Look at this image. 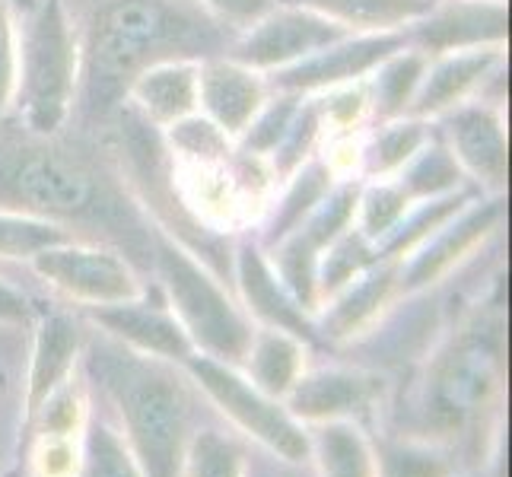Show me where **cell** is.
<instances>
[{
	"instance_id": "cell-1",
	"label": "cell",
	"mask_w": 512,
	"mask_h": 477,
	"mask_svg": "<svg viewBox=\"0 0 512 477\" xmlns=\"http://www.w3.org/2000/svg\"><path fill=\"white\" fill-rule=\"evenodd\" d=\"M0 210L64 226L77 239L109 242L140 274H150L153 223L102 134H35L7 115L0 121Z\"/></svg>"
},
{
	"instance_id": "cell-2",
	"label": "cell",
	"mask_w": 512,
	"mask_h": 477,
	"mask_svg": "<svg viewBox=\"0 0 512 477\" xmlns=\"http://www.w3.org/2000/svg\"><path fill=\"white\" fill-rule=\"evenodd\" d=\"M67 7L80 48L70 128L86 134H102L147 67L229 55L236 42L198 0H67Z\"/></svg>"
},
{
	"instance_id": "cell-3",
	"label": "cell",
	"mask_w": 512,
	"mask_h": 477,
	"mask_svg": "<svg viewBox=\"0 0 512 477\" xmlns=\"http://www.w3.org/2000/svg\"><path fill=\"white\" fill-rule=\"evenodd\" d=\"M80 360L90 382L118 411L144 477H182L194 408L182 363L140 353L90 322L83 328Z\"/></svg>"
},
{
	"instance_id": "cell-4",
	"label": "cell",
	"mask_w": 512,
	"mask_h": 477,
	"mask_svg": "<svg viewBox=\"0 0 512 477\" xmlns=\"http://www.w3.org/2000/svg\"><path fill=\"white\" fill-rule=\"evenodd\" d=\"M13 10L16 93L10 115L35 134L70 128L80 48L67 0H23Z\"/></svg>"
},
{
	"instance_id": "cell-5",
	"label": "cell",
	"mask_w": 512,
	"mask_h": 477,
	"mask_svg": "<svg viewBox=\"0 0 512 477\" xmlns=\"http://www.w3.org/2000/svg\"><path fill=\"white\" fill-rule=\"evenodd\" d=\"M150 274L160 284L166 306L188 334L194 353L229 366H242L255 334V322L242 309L236 290L226 287L201 258H194L156 226Z\"/></svg>"
},
{
	"instance_id": "cell-6",
	"label": "cell",
	"mask_w": 512,
	"mask_h": 477,
	"mask_svg": "<svg viewBox=\"0 0 512 477\" xmlns=\"http://www.w3.org/2000/svg\"><path fill=\"white\" fill-rule=\"evenodd\" d=\"M503 357V318L478 315L439 353L427 382V417L443 430L468 423L497 385Z\"/></svg>"
},
{
	"instance_id": "cell-7",
	"label": "cell",
	"mask_w": 512,
	"mask_h": 477,
	"mask_svg": "<svg viewBox=\"0 0 512 477\" xmlns=\"http://www.w3.org/2000/svg\"><path fill=\"white\" fill-rule=\"evenodd\" d=\"M26 264L48 290L64 296L67 303H80V309L128 303V299L147 293V277L109 242L67 239L48 245Z\"/></svg>"
},
{
	"instance_id": "cell-8",
	"label": "cell",
	"mask_w": 512,
	"mask_h": 477,
	"mask_svg": "<svg viewBox=\"0 0 512 477\" xmlns=\"http://www.w3.org/2000/svg\"><path fill=\"white\" fill-rule=\"evenodd\" d=\"M182 369L194 385L204 388L207 398L214 401L236 427L255 436L261 446H268L274 455H280L284 462H293V465L309 458V436L296 423V417L277 398L255 388L236 366L201 357V353H191L182 363Z\"/></svg>"
},
{
	"instance_id": "cell-9",
	"label": "cell",
	"mask_w": 512,
	"mask_h": 477,
	"mask_svg": "<svg viewBox=\"0 0 512 477\" xmlns=\"http://www.w3.org/2000/svg\"><path fill=\"white\" fill-rule=\"evenodd\" d=\"M360 185L363 179H357V175H344V179H338L325 191V198L315 204L284 239L274 242L271 249H264L274 274L284 280V287L296 296V303L312 318H315V309H319V299H315V268H319V258L328 245L338 239L347 226H353Z\"/></svg>"
},
{
	"instance_id": "cell-10",
	"label": "cell",
	"mask_w": 512,
	"mask_h": 477,
	"mask_svg": "<svg viewBox=\"0 0 512 477\" xmlns=\"http://www.w3.org/2000/svg\"><path fill=\"white\" fill-rule=\"evenodd\" d=\"M468 185L481 194H506L509 185V131L506 102L471 99L433 121Z\"/></svg>"
},
{
	"instance_id": "cell-11",
	"label": "cell",
	"mask_w": 512,
	"mask_h": 477,
	"mask_svg": "<svg viewBox=\"0 0 512 477\" xmlns=\"http://www.w3.org/2000/svg\"><path fill=\"white\" fill-rule=\"evenodd\" d=\"M506 223V194H478L468 207L436 229V233L417 245V249L401 258L398 271V290L401 293H420L439 284L446 274H452L468 255H474L490 239L500 236Z\"/></svg>"
},
{
	"instance_id": "cell-12",
	"label": "cell",
	"mask_w": 512,
	"mask_h": 477,
	"mask_svg": "<svg viewBox=\"0 0 512 477\" xmlns=\"http://www.w3.org/2000/svg\"><path fill=\"white\" fill-rule=\"evenodd\" d=\"M344 35L350 32L319 13L293 4H277L255 26L236 35L233 48H229V58H236L239 64L268 77L284 67L306 61L325 45L344 39Z\"/></svg>"
},
{
	"instance_id": "cell-13",
	"label": "cell",
	"mask_w": 512,
	"mask_h": 477,
	"mask_svg": "<svg viewBox=\"0 0 512 477\" xmlns=\"http://www.w3.org/2000/svg\"><path fill=\"white\" fill-rule=\"evenodd\" d=\"M506 77V45L436 55L427 61L408 115L436 121L439 115H446L455 105H465L471 99L506 102Z\"/></svg>"
},
{
	"instance_id": "cell-14",
	"label": "cell",
	"mask_w": 512,
	"mask_h": 477,
	"mask_svg": "<svg viewBox=\"0 0 512 477\" xmlns=\"http://www.w3.org/2000/svg\"><path fill=\"white\" fill-rule=\"evenodd\" d=\"M401 45H408L404 32H350L344 39L325 45L322 51H315L306 61L268 74V86L274 93L322 96L366 80Z\"/></svg>"
},
{
	"instance_id": "cell-15",
	"label": "cell",
	"mask_w": 512,
	"mask_h": 477,
	"mask_svg": "<svg viewBox=\"0 0 512 477\" xmlns=\"http://www.w3.org/2000/svg\"><path fill=\"white\" fill-rule=\"evenodd\" d=\"M404 42L427 58L509 45V0H436L404 29Z\"/></svg>"
},
{
	"instance_id": "cell-16",
	"label": "cell",
	"mask_w": 512,
	"mask_h": 477,
	"mask_svg": "<svg viewBox=\"0 0 512 477\" xmlns=\"http://www.w3.org/2000/svg\"><path fill=\"white\" fill-rule=\"evenodd\" d=\"M233 290L252 322H258L264 328L290 331L306 344L319 341V334H315V318L296 303V296L284 287V280L274 274L268 252L261 249L252 233L236 239Z\"/></svg>"
},
{
	"instance_id": "cell-17",
	"label": "cell",
	"mask_w": 512,
	"mask_h": 477,
	"mask_svg": "<svg viewBox=\"0 0 512 477\" xmlns=\"http://www.w3.org/2000/svg\"><path fill=\"white\" fill-rule=\"evenodd\" d=\"M268 99V77L236 58L217 55L198 64V112L233 140L242 137Z\"/></svg>"
},
{
	"instance_id": "cell-18",
	"label": "cell",
	"mask_w": 512,
	"mask_h": 477,
	"mask_svg": "<svg viewBox=\"0 0 512 477\" xmlns=\"http://www.w3.org/2000/svg\"><path fill=\"white\" fill-rule=\"evenodd\" d=\"M80 315L99 331L112 334L115 341L128 344L140 353H153V357H163L172 363H185L194 353L188 334L166 306V299L156 303V299H147L144 293L137 299H128V303L83 309Z\"/></svg>"
},
{
	"instance_id": "cell-19",
	"label": "cell",
	"mask_w": 512,
	"mask_h": 477,
	"mask_svg": "<svg viewBox=\"0 0 512 477\" xmlns=\"http://www.w3.org/2000/svg\"><path fill=\"white\" fill-rule=\"evenodd\" d=\"M32 357L26 376V411L29 420L39 414L42 404L70 379L83 350V315L67 309H42L35 315Z\"/></svg>"
},
{
	"instance_id": "cell-20",
	"label": "cell",
	"mask_w": 512,
	"mask_h": 477,
	"mask_svg": "<svg viewBox=\"0 0 512 477\" xmlns=\"http://www.w3.org/2000/svg\"><path fill=\"white\" fill-rule=\"evenodd\" d=\"M382 392V379L363 369H315L303 373L293 388L284 395V408L293 417L303 420H344V417H363L376 408Z\"/></svg>"
},
{
	"instance_id": "cell-21",
	"label": "cell",
	"mask_w": 512,
	"mask_h": 477,
	"mask_svg": "<svg viewBox=\"0 0 512 477\" xmlns=\"http://www.w3.org/2000/svg\"><path fill=\"white\" fill-rule=\"evenodd\" d=\"M398 271L401 264L395 258H379L373 268L353 277L344 290L319 306L315 334L325 341H350L353 334L373 325L379 312L388 306V299L398 293Z\"/></svg>"
},
{
	"instance_id": "cell-22",
	"label": "cell",
	"mask_w": 512,
	"mask_h": 477,
	"mask_svg": "<svg viewBox=\"0 0 512 477\" xmlns=\"http://www.w3.org/2000/svg\"><path fill=\"white\" fill-rule=\"evenodd\" d=\"M198 64L201 61H166L147 67L128 86L125 102L147 125L166 131L198 112Z\"/></svg>"
},
{
	"instance_id": "cell-23",
	"label": "cell",
	"mask_w": 512,
	"mask_h": 477,
	"mask_svg": "<svg viewBox=\"0 0 512 477\" xmlns=\"http://www.w3.org/2000/svg\"><path fill=\"white\" fill-rule=\"evenodd\" d=\"M338 179L341 175L325 163L322 153L309 156L293 175H287V179L277 185L274 198L264 207V214L252 233L261 249H271L274 242L284 239L290 229L325 198V191Z\"/></svg>"
},
{
	"instance_id": "cell-24",
	"label": "cell",
	"mask_w": 512,
	"mask_h": 477,
	"mask_svg": "<svg viewBox=\"0 0 512 477\" xmlns=\"http://www.w3.org/2000/svg\"><path fill=\"white\" fill-rule=\"evenodd\" d=\"M242 366L249 369L252 385L264 395L284 398L306 369V341H299L290 331L255 325Z\"/></svg>"
},
{
	"instance_id": "cell-25",
	"label": "cell",
	"mask_w": 512,
	"mask_h": 477,
	"mask_svg": "<svg viewBox=\"0 0 512 477\" xmlns=\"http://www.w3.org/2000/svg\"><path fill=\"white\" fill-rule=\"evenodd\" d=\"M306 7L347 32H404L417 23L436 0H280Z\"/></svg>"
},
{
	"instance_id": "cell-26",
	"label": "cell",
	"mask_w": 512,
	"mask_h": 477,
	"mask_svg": "<svg viewBox=\"0 0 512 477\" xmlns=\"http://www.w3.org/2000/svg\"><path fill=\"white\" fill-rule=\"evenodd\" d=\"M427 55L411 45H401L392 51L373 74L366 77V96H369V125L404 118L411 112V102L417 96V86L427 70Z\"/></svg>"
},
{
	"instance_id": "cell-27",
	"label": "cell",
	"mask_w": 512,
	"mask_h": 477,
	"mask_svg": "<svg viewBox=\"0 0 512 477\" xmlns=\"http://www.w3.org/2000/svg\"><path fill=\"white\" fill-rule=\"evenodd\" d=\"M430 134H433V121H423L414 115L382 121V125H369L363 131L357 175L363 182L392 179V175H398L401 166L427 144Z\"/></svg>"
},
{
	"instance_id": "cell-28",
	"label": "cell",
	"mask_w": 512,
	"mask_h": 477,
	"mask_svg": "<svg viewBox=\"0 0 512 477\" xmlns=\"http://www.w3.org/2000/svg\"><path fill=\"white\" fill-rule=\"evenodd\" d=\"M478 188L474 185H465V188H458V191H452V194H439V198H427V201H414L411 207H408V214H404L398 223H395V229L388 233L376 249H379V255L382 258H395V261H401V258H408L417 245H423L427 242L439 226L443 223H449L458 210L462 207H468L474 198H478Z\"/></svg>"
},
{
	"instance_id": "cell-29",
	"label": "cell",
	"mask_w": 512,
	"mask_h": 477,
	"mask_svg": "<svg viewBox=\"0 0 512 477\" xmlns=\"http://www.w3.org/2000/svg\"><path fill=\"white\" fill-rule=\"evenodd\" d=\"M322 477H379L376 455L369 449L360 427L347 420H325L309 436Z\"/></svg>"
},
{
	"instance_id": "cell-30",
	"label": "cell",
	"mask_w": 512,
	"mask_h": 477,
	"mask_svg": "<svg viewBox=\"0 0 512 477\" xmlns=\"http://www.w3.org/2000/svg\"><path fill=\"white\" fill-rule=\"evenodd\" d=\"M392 179L401 185V191L408 194L411 201H427V198H439V194H452L458 188H465L468 179L458 169V163L452 159L449 147L439 140L436 128L408 163L401 166L398 175Z\"/></svg>"
},
{
	"instance_id": "cell-31",
	"label": "cell",
	"mask_w": 512,
	"mask_h": 477,
	"mask_svg": "<svg viewBox=\"0 0 512 477\" xmlns=\"http://www.w3.org/2000/svg\"><path fill=\"white\" fill-rule=\"evenodd\" d=\"M379 258L382 255L376 245L366 236H360L357 226H347L344 233L322 252L319 268H315V299H319V306L328 303L338 290H344L353 277H360L366 268H373Z\"/></svg>"
},
{
	"instance_id": "cell-32",
	"label": "cell",
	"mask_w": 512,
	"mask_h": 477,
	"mask_svg": "<svg viewBox=\"0 0 512 477\" xmlns=\"http://www.w3.org/2000/svg\"><path fill=\"white\" fill-rule=\"evenodd\" d=\"M163 144L175 163L188 166H214L226 163L236 150V140L223 134L214 121L204 118L201 112H194L182 121H175L163 131Z\"/></svg>"
},
{
	"instance_id": "cell-33",
	"label": "cell",
	"mask_w": 512,
	"mask_h": 477,
	"mask_svg": "<svg viewBox=\"0 0 512 477\" xmlns=\"http://www.w3.org/2000/svg\"><path fill=\"white\" fill-rule=\"evenodd\" d=\"M77 477H144L137 458L112 423L93 420L83 436V458Z\"/></svg>"
},
{
	"instance_id": "cell-34",
	"label": "cell",
	"mask_w": 512,
	"mask_h": 477,
	"mask_svg": "<svg viewBox=\"0 0 512 477\" xmlns=\"http://www.w3.org/2000/svg\"><path fill=\"white\" fill-rule=\"evenodd\" d=\"M411 204L414 201L401 191V185L395 179H369L360 185L353 226L360 229V236H366L373 245H379L395 229V223L408 214Z\"/></svg>"
},
{
	"instance_id": "cell-35",
	"label": "cell",
	"mask_w": 512,
	"mask_h": 477,
	"mask_svg": "<svg viewBox=\"0 0 512 477\" xmlns=\"http://www.w3.org/2000/svg\"><path fill=\"white\" fill-rule=\"evenodd\" d=\"M182 471L188 477H245V452L233 436L198 430L185 446Z\"/></svg>"
},
{
	"instance_id": "cell-36",
	"label": "cell",
	"mask_w": 512,
	"mask_h": 477,
	"mask_svg": "<svg viewBox=\"0 0 512 477\" xmlns=\"http://www.w3.org/2000/svg\"><path fill=\"white\" fill-rule=\"evenodd\" d=\"M67 239H77L67 233L64 226H55L39 217L13 214V210H0V261H29L48 245H58Z\"/></svg>"
},
{
	"instance_id": "cell-37",
	"label": "cell",
	"mask_w": 512,
	"mask_h": 477,
	"mask_svg": "<svg viewBox=\"0 0 512 477\" xmlns=\"http://www.w3.org/2000/svg\"><path fill=\"white\" fill-rule=\"evenodd\" d=\"M299 99H303V96H296V93H274L271 90V99L264 102V109L255 115L252 125L242 131V137L236 140V147L242 153H252V156L268 159L274 153V147L280 144L284 131L290 128Z\"/></svg>"
},
{
	"instance_id": "cell-38",
	"label": "cell",
	"mask_w": 512,
	"mask_h": 477,
	"mask_svg": "<svg viewBox=\"0 0 512 477\" xmlns=\"http://www.w3.org/2000/svg\"><path fill=\"white\" fill-rule=\"evenodd\" d=\"M198 4L214 16L220 26L239 35L249 26H255L264 13H271L280 0H198Z\"/></svg>"
},
{
	"instance_id": "cell-39",
	"label": "cell",
	"mask_w": 512,
	"mask_h": 477,
	"mask_svg": "<svg viewBox=\"0 0 512 477\" xmlns=\"http://www.w3.org/2000/svg\"><path fill=\"white\" fill-rule=\"evenodd\" d=\"M16 93V39H13V10L0 0V121L13 109Z\"/></svg>"
},
{
	"instance_id": "cell-40",
	"label": "cell",
	"mask_w": 512,
	"mask_h": 477,
	"mask_svg": "<svg viewBox=\"0 0 512 477\" xmlns=\"http://www.w3.org/2000/svg\"><path fill=\"white\" fill-rule=\"evenodd\" d=\"M385 458H388V477H449V465L430 449L398 446Z\"/></svg>"
},
{
	"instance_id": "cell-41",
	"label": "cell",
	"mask_w": 512,
	"mask_h": 477,
	"mask_svg": "<svg viewBox=\"0 0 512 477\" xmlns=\"http://www.w3.org/2000/svg\"><path fill=\"white\" fill-rule=\"evenodd\" d=\"M39 312L42 306L26 290L13 287L10 280L0 277V328H26L35 322Z\"/></svg>"
},
{
	"instance_id": "cell-42",
	"label": "cell",
	"mask_w": 512,
	"mask_h": 477,
	"mask_svg": "<svg viewBox=\"0 0 512 477\" xmlns=\"http://www.w3.org/2000/svg\"><path fill=\"white\" fill-rule=\"evenodd\" d=\"M7 4H10V7H20V4H23V0H7Z\"/></svg>"
},
{
	"instance_id": "cell-43",
	"label": "cell",
	"mask_w": 512,
	"mask_h": 477,
	"mask_svg": "<svg viewBox=\"0 0 512 477\" xmlns=\"http://www.w3.org/2000/svg\"><path fill=\"white\" fill-rule=\"evenodd\" d=\"M468 477H481V474H468Z\"/></svg>"
}]
</instances>
